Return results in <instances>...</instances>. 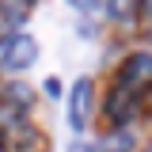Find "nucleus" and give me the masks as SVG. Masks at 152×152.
<instances>
[{
	"instance_id": "obj_5",
	"label": "nucleus",
	"mask_w": 152,
	"mask_h": 152,
	"mask_svg": "<svg viewBox=\"0 0 152 152\" xmlns=\"http://www.w3.org/2000/svg\"><path fill=\"white\" fill-rule=\"evenodd\" d=\"M69 8H76V12H95V8H103L107 0H65Z\"/></svg>"
},
{
	"instance_id": "obj_7",
	"label": "nucleus",
	"mask_w": 152,
	"mask_h": 152,
	"mask_svg": "<svg viewBox=\"0 0 152 152\" xmlns=\"http://www.w3.org/2000/svg\"><path fill=\"white\" fill-rule=\"evenodd\" d=\"M57 88H61V84H57L53 76H50V80H46V95H61V91H57Z\"/></svg>"
},
{
	"instance_id": "obj_4",
	"label": "nucleus",
	"mask_w": 152,
	"mask_h": 152,
	"mask_svg": "<svg viewBox=\"0 0 152 152\" xmlns=\"http://www.w3.org/2000/svg\"><path fill=\"white\" fill-rule=\"evenodd\" d=\"M129 148H133V137L122 129V133H107V137L99 141V148H95V152H129Z\"/></svg>"
},
{
	"instance_id": "obj_8",
	"label": "nucleus",
	"mask_w": 152,
	"mask_h": 152,
	"mask_svg": "<svg viewBox=\"0 0 152 152\" xmlns=\"http://www.w3.org/2000/svg\"><path fill=\"white\" fill-rule=\"evenodd\" d=\"M69 152H95L91 145H80V141H72V145H69Z\"/></svg>"
},
{
	"instance_id": "obj_6",
	"label": "nucleus",
	"mask_w": 152,
	"mask_h": 152,
	"mask_svg": "<svg viewBox=\"0 0 152 152\" xmlns=\"http://www.w3.org/2000/svg\"><path fill=\"white\" fill-rule=\"evenodd\" d=\"M126 8H129V0H114V4H110L114 15H126Z\"/></svg>"
},
{
	"instance_id": "obj_9",
	"label": "nucleus",
	"mask_w": 152,
	"mask_h": 152,
	"mask_svg": "<svg viewBox=\"0 0 152 152\" xmlns=\"http://www.w3.org/2000/svg\"><path fill=\"white\" fill-rule=\"evenodd\" d=\"M145 12H148V19H152V0H145Z\"/></svg>"
},
{
	"instance_id": "obj_2",
	"label": "nucleus",
	"mask_w": 152,
	"mask_h": 152,
	"mask_svg": "<svg viewBox=\"0 0 152 152\" xmlns=\"http://www.w3.org/2000/svg\"><path fill=\"white\" fill-rule=\"evenodd\" d=\"M38 61V42L31 34L12 31L8 38H0V69L4 72H23Z\"/></svg>"
},
{
	"instance_id": "obj_1",
	"label": "nucleus",
	"mask_w": 152,
	"mask_h": 152,
	"mask_svg": "<svg viewBox=\"0 0 152 152\" xmlns=\"http://www.w3.org/2000/svg\"><path fill=\"white\" fill-rule=\"evenodd\" d=\"M145 84H152V53L126 57V65H122V72H118V84H114L110 99H107V114H110L114 122H126V118H129V110L137 107Z\"/></svg>"
},
{
	"instance_id": "obj_11",
	"label": "nucleus",
	"mask_w": 152,
	"mask_h": 152,
	"mask_svg": "<svg viewBox=\"0 0 152 152\" xmlns=\"http://www.w3.org/2000/svg\"><path fill=\"white\" fill-rule=\"evenodd\" d=\"M0 152H4V148H0Z\"/></svg>"
},
{
	"instance_id": "obj_3",
	"label": "nucleus",
	"mask_w": 152,
	"mask_h": 152,
	"mask_svg": "<svg viewBox=\"0 0 152 152\" xmlns=\"http://www.w3.org/2000/svg\"><path fill=\"white\" fill-rule=\"evenodd\" d=\"M88 118H91V80L80 76L72 95H69V126H72V129H84Z\"/></svg>"
},
{
	"instance_id": "obj_10",
	"label": "nucleus",
	"mask_w": 152,
	"mask_h": 152,
	"mask_svg": "<svg viewBox=\"0 0 152 152\" xmlns=\"http://www.w3.org/2000/svg\"><path fill=\"white\" fill-rule=\"evenodd\" d=\"M12 4H15V0H12ZM19 4H34V0H19Z\"/></svg>"
}]
</instances>
